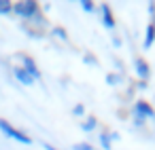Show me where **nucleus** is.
<instances>
[{
    "instance_id": "obj_9",
    "label": "nucleus",
    "mask_w": 155,
    "mask_h": 150,
    "mask_svg": "<svg viewBox=\"0 0 155 150\" xmlns=\"http://www.w3.org/2000/svg\"><path fill=\"white\" fill-rule=\"evenodd\" d=\"M153 42H155V19L149 21V26L144 30V49H151Z\"/></svg>"
},
{
    "instance_id": "obj_18",
    "label": "nucleus",
    "mask_w": 155,
    "mask_h": 150,
    "mask_svg": "<svg viewBox=\"0 0 155 150\" xmlns=\"http://www.w3.org/2000/svg\"><path fill=\"white\" fill-rule=\"evenodd\" d=\"M83 59H85L87 64H98V59H96L94 55H89V53H85V55H83Z\"/></svg>"
},
{
    "instance_id": "obj_7",
    "label": "nucleus",
    "mask_w": 155,
    "mask_h": 150,
    "mask_svg": "<svg viewBox=\"0 0 155 150\" xmlns=\"http://www.w3.org/2000/svg\"><path fill=\"white\" fill-rule=\"evenodd\" d=\"M21 30L26 32V36H28V38H34V40H43V38H45V32H43L41 28L32 26V23H26V21H21Z\"/></svg>"
},
{
    "instance_id": "obj_2",
    "label": "nucleus",
    "mask_w": 155,
    "mask_h": 150,
    "mask_svg": "<svg viewBox=\"0 0 155 150\" xmlns=\"http://www.w3.org/2000/svg\"><path fill=\"white\" fill-rule=\"evenodd\" d=\"M0 131H2L7 137H11V139H15V142H19V144H24V146H30L32 144V137L30 135H26L21 129H17V127H13L9 120H5V118H0Z\"/></svg>"
},
{
    "instance_id": "obj_14",
    "label": "nucleus",
    "mask_w": 155,
    "mask_h": 150,
    "mask_svg": "<svg viewBox=\"0 0 155 150\" xmlns=\"http://www.w3.org/2000/svg\"><path fill=\"white\" fill-rule=\"evenodd\" d=\"M81 9H83L85 13H94V11H96V5L91 2V0H81Z\"/></svg>"
},
{
    "instance_id": "obj_16",
    "label": "nucleus",
    "mask_w": 155,
    "mask_h": 150,
    "mask_svg": "<svg viewBox=\"0 0 155 150\" xmlns=\"http://www.w3.org/2000/svg\"><path fill=\"white\" fill-rule=\"evenodd\" d=\"M72 150H96V148L91 144H87V142H79V144L72 146Z\"/></svg>"
},
{
    "instance_id": "obj_1",
    "label": "nucleus",
    "mask_w": 155,
    "mask_h": 150,
    "mask_svg": "<svg viewBox=\"0 0 155 150\" xmlns=\"http://www.w3.org/2000/svg\"><path fill=\"white\" fill-rule=\"evenodd\" d=\"M38 13H41V5L36 0H19V2L13 5V15L21 17V21L26 23H30Z\"/></svg>"
},
{
    "instance_id": "obj_5",
    "label": "nucleus",
    "mask_w": 155,
    "mask_h": 150,
    "mask_svg": "<svg viewBox=\"0 0 155 150\" xmlns=\"http://www.w3.org/2000/svg\"><path fill=\"white\" fill-rule=\"evenodd\" d=\"M13 76H15V80H17V83H21L24 87H32V85L36 83V80H34V78H32V76L21 68V66H13Z\"/></svg>"
},
{
    "instance_id": "obj_11",
    "label": "nucleus",
    "mask_w": 155,
    "mask_h": 150,
    "mask_svg": "<svg viewBox=\"0 0 155 150\" xmlns=\"http://www.w3.org/2000/svg\"><path fill=\"white\" fill-rule=\"evenodd\" d=\"M0 15H13V2L11 0H0Z\"/></svg>"
},
{
    "instance_id": "obj_3",
    "label": "nucleus",
    "mask_w": 155,
    "mask_h": 150,
    "mask_svg": "<svg viewBox=\"0 0 155 150\" xmlns=\"http://www.w3.org/2000/svg\"><path fill=\"white\" fill-rule=\"evenodd\" d=\"M15 59L19 61L17 66H21V68H24V70H26L32 78H34V80H38V78H41V70H38L36 61H34L28 53H17V55H15Z\"/></svg>"
},
{
    "instance_id": "obj_6",
    "label": "nucleus",
    "mask_w": 155,
    "mask_h": 150,
    "mask_svg": "<svg viewBox=\"0 0 155 150\" xmlns=\"http://www.w3.org/2000/svg\"><path fill=\"white\" fill-rule=\"evenodd\" d=\"M100 13H102V23H104V28L113 30V28H115V17H113V11H110V7H108L106 2L100 5Z\"/></svg>"
},
{
    "instance_id": "obj_8",
    "label": "nucleus",
    "mask_w": 155,
    "mask_h": 150,
    "mask_svg": "<svg viewBox=\"0 0 155 150\" xmlns=\"http://www.w3.org/2000/svg\"><path fill=\"white\" fill-rule=\"evenodd\" d=\"M134 66H136V74L142 78V83H147V78L151 76V68H149V64H147L142 57H136Z\"/></svg>"
},
{
    "instance_id": "obj_4",
    "label": "nucleus",
    "mask_w": 155,
    "mask_h": 150,
    "mask_svg": "<svg viewBox=\"0 0 155 150\" xmlns=\"http://www.w3.org/2000/svg\"><path fill=\"white\" fill-rule=\"evenodd\" d=\"M134 114H136V123H144V118H153L155 120V110L151 108V104L149 102H144V99H138L136 104H134Z\"/></svg>"
},
{
    "instance_id": "obj_13",
    "label": "nucleus",
    "mask_w": 155,
    "mask_h": 150,
    "mask_svg": "<svg viewBox=\"0 0 155 150\" xmlns=\"http://www.w3.org/2000/svg\"><path fill=\"white\" fill-rule=\"evenodd\" d=\"M51 32H53V36H55V38H60V40H68V34H66V30H64L62 26H55Z\"/></svg>"
},
{
    "instance_id": "obj_15",
    "label": "nucleus",
    "mask_w": 155,
    "mask_h": 150,
    "mask_svg": "<svg viewBox=\"0 0 155 150\" xmlns=\"http://www.w3.org/2000/svg\"><path fill=\"white\" fill-rule=\"evenodd\" d=\"M106 83L108 85H119L121 83V74H106Z\"/></svg>"
},
{
    "instance_id": "obj_12",
    "label": "nucleus",
    "mask_w": 155,
    "mask_h": 150,
    "mask_svg": "<svg viewBox=\"0 0 155 150\" xmlns=\"http://www.w3.org/2000/svg\"><path fill=\"white\" fill-rule=\"evenodd\" d=\"M100 146H102V150H110V135H108V131H104L102 135H100Z\"/></svg>"
},
{
    "instance_id": "obj_10",
    "label": "nucleus",
    "mask_w": 155,
    "mask_h": 150,
    "mask_svg": "<svg viewBox=\"0 0 155 150\" xmlns=\"http://www.w3.org/2000/svg\"><path fill=\"white\" fill-rule=\"evenodd\" d=\"M98 127V120H96V116H87L83 123H81V129L83 131H94Z\"/></svg>"
},
{
    "instance_id": "obj_17",
    "label": "nucleus",
    "mask_w": 155,
    "mask_h": 150,
    "mask_svg": "<svg viewBox=\"0 0 155 150\" xmlns=\"http://www.w3.org/2000/svg\"><path fill=\"white\" fill-rule=\"evenodd\" d=\"M72 114H74V116H83V114H85V108H83V104H77V106L72 108Z\"/></svg>"
},
{
    "instance_id": "obj_19",
    "label": "nucleus",
    "mask_w": 155,
    "mask_h": 150,
    "mask_svg": "<svg viewBox=\"0 0 155 150\" xmlns=\"http://www.w3.org/2000/svg\"><path fill=\"white\" fill-rule=\"evenodd\" d=\"M43 148H45V150H58V148H53V146H49V144H45Z\"/></svg>"
}]
</instances>
